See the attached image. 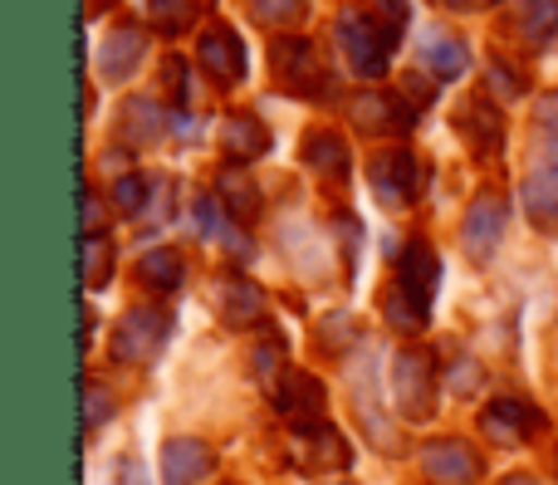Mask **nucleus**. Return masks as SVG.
<instances>
[{
    "instance_id": "obj_35",
    "label": "nucleus",
    "mask_w": 558,
    "mask_h": 485,
    "mask_svg": "<svg viewBox=\"0 0 558 485\" xmlns=\"http://www.w3.org/2000/svg\"><path fill=\"white\" fill-rule=\"evenodd\" d=\"M167 94L177 98V104H182L186 98V59H177V54H167Z\"/></svg>"
},
{
    "instance_id": "obj_23",
    "label": "nucleus",
    "mask_w": 558,
    "mask_h": 485,
    "mask_svg": "<svg viewBox=\"0 0 558 485\" xmlns=\"http://www.w3.org/2000/svg\"><path fill=\"white\" fill-rule=\"evenodd\" d=\"M216 186H221V202L231 206V216H235V221H245V226H251L255 216H260V206H265V202H260V186H255L245 172H235V167H226V172L216 177Z\"/></svg>"
},
{
    "instance_id": "obj_41",
    "label": "nucleus",
    "mask_w": 558,
    "mask_h": 485,
    "mask_svg": "<svg viewBox=\"0 0 558 485\" xmlns=\"http://www.w3.org/2000/svg\"><path fill=\"white\" fill-rule=\"evenodd\" d=\"M500 485H534L530 476H510V481H500Z\"/></svg>"
},
{
    "instance_id": "obj_21",
    "label": "nucleus",
    "mask_w": 558,
    "mask_h": 485,
    "mask_svg": "<svg viewBox=\"0 0 558 485\" xmlns=\"http://www.w3.org/2000/svg\"><path fill=\"white\" fill-rule=\"evenodd\" d=\"M118 137L128 147H147L162 137V108L157 98H128L123 104V118H118Z\"/></svg>"
},
{
    "instance_id": "obj_28",
    "label": "nucleus",
    "mask_w": 558,
    "mask_h": 485,
    "mask_svg": "<svg viewBox=\"0 0 558 485\" xmlns=\"http://www.w3.org/2000/svg\"><path fill=\"white\" fill-rule=\"evenodd\" d=\"M108 275H113V245H108V235H88L84 241V280H88V290H104Z\"/></svg>"
},
{
    "instance_id": "obj_12",
    "label": "nucleus",
    "mask_w": 558,
    "mask_h": 485,
    "mask_svg": "<svg viewBox=\"0 0 558 485\" xmlns=\"http://www.w3.org/2000/svg\"><path fill=\"white\" fill-rule=\"evenodd\" d=\"M353 123L363 133H407L416 123V108L402 94H357L353 98Z\"/></svg>"
},
{
    "instance_id": "obj_5",
    "label": "nucleus",
    "mask_w": 558,
    "mask_h": 485,
    "mask_svg": "<svg viewBox=\"0 0 558 485\" xmlns=\"http://www.w3.org/2000/svg\"><path fill=\"white\" fill-rule=\"evenodd\" d=\"M275 398V412L289 422L294 432H308L318 427V417H324V383L314 378V373H299V368H284V378L270 388Z\"/></svg>"
},
{
    "instance_id": "obj_7",
    "label": "nucleus",
    "mask_w": 558,
    "mask_h": 485,
    "mask_svg": "<svg viewBox=\"0 0 558 485\" xmlns=\"http://www.w3.org/2000/svg\"><path fill=\"white\" fill-rule=\"evenodd\" d=\"M505 226H510V196L505 192H481L465 211V251L475 260H490L495 245L505 241Z\"/></svg>"
},
{
    "instance_id": "obj_9",
    "label": "nucleus",
    "mask_w": 558,
    "mask_h": 485,
    "mask_svg": "<svg viewBox=\"0 0 558 485\" xmlns=\"http://www.w3.org/2000/svg\"><path fill=\"white\" fill-rule=\"evenodd\" d=\"M196 59H202V69L221 88H231V84H241L245 78V45L235 39V29H226V25L206 29L202 45H196Z\"/></svg>"
},
{
    "instance_id": "obj_39",
    "label": "nucleus",
    "mask_w": 558,
    "mask_h": 485,
    "mask_svg": "<svg viewBox=\"0 0 558 485\" xmlns=\"http://www.w3.org/2000/svg\"><path fill=\"white\" fill-rule=\"evenodd\" d=\"M118 485H147V471H143V466H137V461H133V457H128V461H123V466H118Z\"/></svg>"
},
{
    "instance_id": "obj_13",
    "label": "nucleus",
    "mask_w": 558,
    "mask_h": 485,
    "mask_svg": "<svg viewBox=\"0 0 558 485\" xmlns=\"http://www.w3.org/2000/svg\"><path fill=\"white\" fill-rule=\"evenodd\" d=\"M216 451L196 437H172L162 447V485H196L202 476H211Z\"/></svg>"
},
{
    "instance_id": "obj_18",
    "label": "nucleus",
    "mask_w": 558,
    "mask_h": 485,
    "mask_svg": "<svg viewBox=\"0 0 558 485\" xmlns=\"http://www.w3.org/2000/svg\"><path fill=\"white\" fill-rule=\"evenodd\" d=\"M456 133L471 137L481 153H500L505 118L495 113V104H485V98H465V104L456 108Z\"/></svg>"
},
{
    "instance_id": "obj_22",
    "label": "nucleus",
    "mask_w": 558,
    "mask_h": 485,
    "mask_svg": "<svg viewBox=\"0 0 558 485\" xmlns=\"http://www.w3.org/2000/svg\"><path fill=\"white\" fill-rule=\"evenodd\" d=\"M304 162L314 167L318 177H343L348 172V143L333 133V128H314V133L304 137Z\"/></svg>"
},
{
    "instance_id": "obj_30",
    "label": "nucleus",
    "mask_w": 558,
    "mask_h": 485,
    "mask_svg": "<svg viewBox=\"0 0 558 485\" xmlns=\"http://www.w3.org/2000/svg\"><path fill=\"white\" fill-rule=\"evenodd\" d=\"M147 186H153L147 177H133V172L118 177V186H113V211H118V216H137V211L147 206Z\"/></svg>"
},
{
    "instance_id": "obj_6",
    "label": "nucleus",
    "mask_w": 558,
    "mask_h": 485,
    "mask_svg": "<svg viewBox=\"0 0 558 485\" xmlns=\"http://www.w3.org/2000/svg\"><path fill=\"white\" fill-rule=\"evenodd\" d=\"M422 471H426V481H436V485H475L485 461H481V451H471V441L441 437V441H426L422 447Z\"/></svg>"
},
{
    "instance_id": "obj_33",
    "label": "nucleus",
    "mask_w": 558,
    "mask_h": 485,
    "mask_svg": "<svg viewBox=\"0 0 558 485\" xmlns=\"http://www.w3.org/2000/svg\"><path fill=\"white\" fill-rule=\"evenodd\" d=\"M490 69H495V88H500V94L520 98V94H524V88H530V78H524V74H520V69H514V64H505V59H500V54H495V59H490Z\"/></svg>"
},
{
    "instance_id": "obj_34",
    "label": "nucleus",
    "mask_w": 558,
    "mask_h": 485,
    "mask_svg": "<svg viewBox=\"0 0 558 485\" xmlns=\"http://www.w3.org/2000/svg\"><path fill=\"white\" fill-rule=\"evenodd\" d=\"M84 402H88V432H98L108 422V412H113V402H108V392H104V383H88V392H84Z\"/></svg>"
},
{
    "instance_id": "obj_10",
    "label": "nucleus",
    "mask_w": 558,
    "mask_h": 485,
    "mask_svg": "<svg viewBox=\"0 0 558 485\" xmlns=\"http://www.w3.org/2000/svg\"><path fill=\"white\" fill-rule=\"evenodd\" d=\"M436 284H441V260H436L432 245H426V241L402 245V255H397V290L412 294L416 304H426V310H432Z\"/></svg>"
},
{
    "instance_id": "obj_27",
    "label": "nucleus",
    "mask_w": 558,
    "mask_h": 485,
    "mask_svg": "<svg viewBox=\"0 0 558 485\" xmlns=\"http://www.w3.org/2000/svg\"><path fill=\"white\" fill-rule=\"evenodd\" d=\"M383 310H387V324L392 329H402V334H422L426 329V304H416L412 294H402V290H387V300H383Z\"/></svg>"
},
{
    "instance_id": "obj_24",
    "label": "nucleus",
    "mask_w": 558,
    "mask_h": 485,
    "mask_svg": "<svg viewBox=\"0 0 558 485\" xmlns=\"http://www.w3.org/2000/svg\"><path fill=\"white\" fill-rule=\"evenodd\" d=\"M520 35L530 45H549L558 35V0H524L520 5Z\"/></svg>"
},
{
    "instance_id": "obj_19",
    "label": "nucleus",
    "mask_w": 558,
    "mask_h": 485,
    "mask_svg": "<svg viewBox=\"0 0 558 485\" xmlns=\"http://www.w3.org/2000/svg\"><path fill=\"white\" fill-rule=\"evenodd\" d=\"M221 147L235 157V162H255L260 153H270V128L255 113H231L221 123Z\"/></svg>"
},
{
    "instance_id": "obj_14",
    "label": "nucleus",
    "mask_w": 558,
    "mask_h": 485,
    "mask_svg": "<svg viewBox=\"0 0 558 485\" xmlns=\"http://www.w3.org/2000/svg\"><path fill=\"white\" fill-rule=\"evenodd\" d=\"M216 310H221L226 324L251 329V324L265 319V290L255 280H245V275H226V280L216 284Z\"/></svg>"
},
{
    "instance_id": "obj_38",
    "label": "nucleus",
    "mask_w": 558,
    "mask_h": 485,
    "mask_svg": "<svg viewBox=\"0 0 558 485\" xmlns=\"http://www.w3.org/2000/svg\"><path fill=\"white\" fill-rule=\"evenodd\" d=\"M407 94H412V108L416 104H426V98H436V84H432V78H426V74H407Z\"/></svg>"
},
{
    "instance_id": "obj_4",
    "label": "nucleus",
    "mask_w": 558,
    "mask_h": 485,
    "mask_svg": "<svg viewBox=\"0 0 558 485\" xmlns=\"http://www.w3.org/2000/svg\"><path fill=\"white\" fill-rule=\"evenodd\" d=\"M172 334V314L167 310H128L113 329V359L123 363H147Z\"/></svg>"
},
{
    "instance_id": "obj_29",
    "label": "nucleus",
    "mask_w": 558,
    "mask_h": 485,
    "mask_svg": "<svg viewBox=\"0 0 558 485\" xmlns=\"http://www.w3.org/2000/svg\"><path fill=\"white\" fill-rule=\"evenodd\" d=\"M255 20H260L265 29H289V25H299L304 20V10H308V0H255Z\"/></svg>"
},
{
    "instance_id": "obj_11",
    "label": "nucleus",
    "mask_w": 558,
    "mask_h": 485,
    "mask_svg": "<svg viewBox=\"0 0 558 485\" xmlns=\"http://www.w3.org/2000/svg\"><path fill=\"white\" fill-rule=\"evenodd\" d=\"M539 427H544V417L520 398H495L490 408L481 412V432L490 441H500V447H510V441H530Z\"/></svg>"
},
{
    "instance_id": "obj_37",
    "label": "nucleus",
    "mask_w": 558,
    "mask_h": 485,
    "mask_svg": "<svg viewBox=\"0 0 558 485\" xmlns=\"http://www.w3.org/2000/svg\"><path fill=\"white\" fill-rule=\"evenodd\" d=\"M539 137H558V94L539 104Z\"/></svg>"
},
{
    "instance_id": "obj_32",
    "label": "nucleus",
    "mask_w": 558,
    "mask_h": 485,
    "mask_svg": "<svg viewBox=\"0 0 558 485\" xmlns=\"http://www.w3.org/2000/svg\"><path fill=\"white\" fill-rule=\"evenodd\" d=\"M279 363H284V339H279V334H265V339H260V359H255V368H260V378L270 383V388H275L279 378H284V373H279Z\"/></svg>"
},
{
    "instance_id": "obj_40",
    "label": "nucleus",
    "mask_w": 558,
    "mask_h": 485,
    "mask_svg": "<svg viewBox=\"0 0 558 485\" xmlns=\"http://www.w3.org/2000/svg\"><path fill=\"white\" fill-rule=\"evenodd\" d=\"M451 10H485V5H495V0H446Z\"/></svg>"
},
{
    "instance_id": "obj_42",
    "label": "nucleus",
    "mask_w": 558,
    "mask_h": 485,
    "mask_svg": "<svg viewBox=\"0 0 558 485\" xmlns=\"http://www.w3.org/2000/svg\"><path fill=\"white\" fill-rule=\"evenodd\" d=\"M108 5V0H88V15H98V10H104Z\"/></svg>"
},
{
    "instance_id": "obj_2",
    "label": "nucleus",
    "mask_w": 558,
    "mask_h": 485,
    "mask_svg": "<svg viewBox=\"0 0 558 485\" xmlns=\"http://www.w3.org/2000/svg\"><path fill=\"white\" fill-rule=\"evenodd\" d=\"M270 64H275V78H279V88H284V94H299V98L328 94V74H324V64H318L314 39L279 35L275 49H270Z\"/></svg>"
},
{
    "instance_id": "obj_20",
    "label": "nucleus",
    "mask_w": 558,
    "mask_h": 485,
    "mask_svg": "<svg viewBox=\"0 0 558 485\" xmlns=\"http://www.w3.org/2000/svg\"><path fill=\"white\" fill-rule=\"evenodd\" d=\"M422 64L432 69L436 78H461L465 69H471V49H465L451 29H432V35L422 39Z\"/></svg>"
},
{
    "instance_id": "obj_3",
    "label": "nucleus",
    "mask_w": 558,
    "mask_h": 485,
    "mask_svg": "<svg viewBox=\"0 0 558 485\" xmlns=\"http://www.w3.org/2000/svg\"><path fill=\"white\" fill-rule=\"evenodd\" d=\"M338 45H343L348 64H353V74H387V54H392V35H387L383 25H377L373 15H363V10H348V15H338Z\"/></svg>"
},
{
    "instance_id": "obj_36",
    "label": "nucleus",
    "mask_w": 558,
    "mask_h": 485,
    "mask_svg": "<svg viewBox=\"0 0 558 485\" xmlns=\"http://www.w3.org/2000/svg\"><path fill=\"white\" fill-rule=\"evenodd\" d=\"M88 235H104V202H98V192H84V241Z\"/></svg>"
},
{
    "instance_id": "obj_31",
    "label": "nucleus",
    "mask_w": 558,
    "mask_h": 485,
    "mask_svg": "<svg viewBox=\"0 0 558 485\" xmlns=\"http://www.w3.org/2000/svg\"><path fill=\"white\" fill-rule=\"evenodd\" d=\"M373 20L392 35V45H402V29H407V0H373Z\"/></svg>"
},
{
    "instance_id": "obj_15",
    "label": "nucleus",
    "mask_w": 558,
    "mask_h": 485,
    "mask_svg": "<svg viewBox=\"0 0 558 485\" xmlns=\"http://www.w3.org/2000/svg\"><path fill=\"white\" fill-rule=\"evenodd\" d=\"M294 461L304 471H343L348 466V441L338 437L333 427H308V432H299L294 437Z\"/></svg>"
},
{
    "instance_id": "obj_8",
    "label": "nucleus",
    "mask_w": 558,
    "mask_h": 485,
    "mask_svg": "<svg viewBox=\"0 0 558 485\" xmlns=\"http://www.w3.org/2000/svg\"><path fill=\"white\" fill-rule=\"evenodd\" d=\"M367 182L387 206H407L416 196V157L407 147H387L367 162Z\"/></svg>"
},
{
    "instance_id": "obj_1",
    "label": "nucleus",
    "mask_w": 558,
    "mask_h": 485,
    "mask_svg": "<svg viewBox=\"0 0 558 485\" xmlns=\"http://www.w3.org/2000/svg\"><path fill=\"white\" fill-rule=\"evenodd\" d=\"M392 398L402 417L426 422L436 412V359L426 349H402L392 363Z\"/></svg>"
},
{
    "instance_id": "obj_16",
    "label": "nucleus",
    "mask_w": 558,
    "mask_h": 485,
    "mask_svg": "<svg viewBox=\"0 0 558 485\" xmlns=\"http://www.w3.org/2000/svg\"><path fill=\"white\" fill-rule=\"evenodd\" d=\"M143 54H147V35L143 29H133V25H123V29H113V35L98 45L94 64H98V74L104 78H128L137 64H143Z\"/></svg>"
},
{
    "instance_id": "obj_17",
    "label": "nucleus",
    "mask_w": 558,
    "mask_h": 485,
    "mask_svg": "<svg viewBox=\"0 0 558 485\" xmlns=\"http://www.w3.org/2000/svg\"><path fill=\"white\" fill-rule=\"evenodd\" d=\"M524 211H530L534 226H549L558 231V162H539L520 186Z\"/></svg>"
},
{
    "instance_id": "obj_26",
    "label": "nucleus",
    "mask_w": 558,
    "mask_h": 485,
    "mask_svg": "<svg viewBox=\"0 0 558 485\" xmlns=\"http://www.w3.org/2000/svg\"><path fill=\"white\" fill-rule=\"evenodd\" d=\"M137 270H143V284H153V290H177L186 280V265L177 251H147Z\"/></svg>"
},
{
    "instance_id": "obj_25",
    "label": "nucleus",
    "mask_w": 558,
    "mask_h": 485,
    "mask_svg": "<svg viewBox=\"0 0 558 485\" xmlns=\"http://www.w3.org/2000/svg\"><path fill=\"white\" fill-rule=\"evenodd\" d=\"M206 0H147V15L157 20V29H167V35H182V29H192L196 20H202Z\"/></svg>"
}]
</instances>
